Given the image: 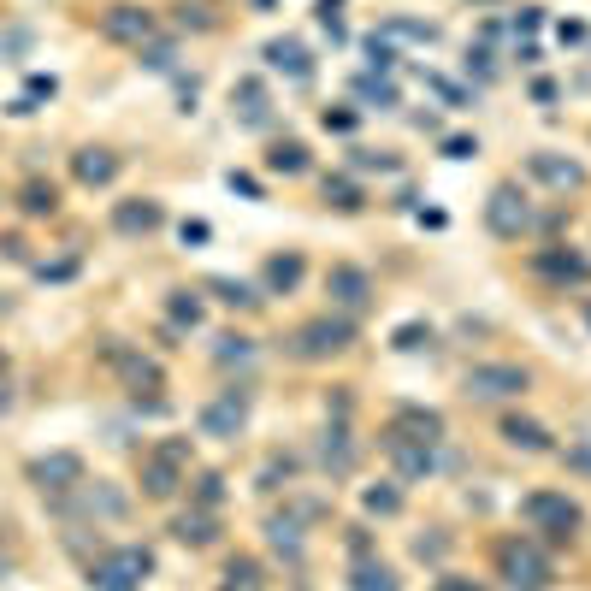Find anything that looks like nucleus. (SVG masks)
Instances as JSON below:
<instances>
[{"instance_id":"obj_1","label":"nucleus","mask_w":591,"mask_h":591,"mask_svg":"<svg viewBox=\"0 0 591 591\" xmlns=\"http://www.w3.org/2000/svg\"><path fill=\"white\" fill-rule=\"evenodd\" d=\"M461 391L473 402H509V396L526 391V367H515V361H479V367H467Z\"/></svg>"},{"instance_id":"obj_2","label":"nucleus","mask_w":591,"mask_h":591,"mask_svg":"<svg viewBox=\"0 0 591 591\" xmlns=\"http://www.w3.org/2000/svg\"><path fill=\"white\" fill-rule=\"evenodd\" d=\"M148 568H154V556L136 550V544H125V550H113V556H101V562L89 568V586L95 591H136L148 580Z\"/></svg>"},{"instance_id":"obj_3","label":"nucleus","mask_w":591,"mask_h":591,"mask_svg":"<svg viewBox=\"0 0 591 591\" xmlns=\"http://www.w3.org/2000/svg\"><path fill=\"white\" fill-rule=\"evenodd\" d=\"M355 343V326L349 320H308V326L296 331V349L308 355V361H326V355H343Z\"/></svg>"},{"instance_id":"obj_4","label":"nucleus","mask_w":591,"mask_h":591,"mask_svg":"<svg viewBox=\"0 0 591 591\" xmlns=\"http://www.w3.org/2000/svg\"><path fill=\"white\" fill-rule=\"evenodd\" d=\"M249 426V396L243 391H225L219 402L201 408V438H237Z\"/></svg>"},{"instance_id":"obj_5","label":"nucleus","mask_w":591,"mask_h":591,"mask_svg":"<svg viewBox=\"0 0 591 591\" xmlns=\"http://www.w3.org/2000/svg\"><path fill=\"white\" fill-rule=\"evenodd\" d=\"M485 219H491V231H497V237H521L526 225H532V207L521 201L515 184H497L491 201H485Z\"/></svg>"},{"instance_id":"obj_6","label":"nucleus","mask_w":591,"mask_h":591,"mask_svg":"<svg viewBox=\"0 0 591 591\" xmlns=\"http://www.w3.org/2000/svg\"><path fill=\"white\" fill-rule=\"evenodd\" d=\"M503 574H509V586L515 591H538L544 580H550V562L538 556V544H503Z\"/></svg>"},{"instance_id":"obj_7","label":"nucleus","mask_w":591,"mask_h":591,"mask_svg":"<svg viewBox=\"0 0 591 591\" xmlns=\"http://www.w3.org/2000/svg\"><path fill=\"white\" fill-rule=\"evenodd\" d=\"M30 479H36L48 497H66V491H77V485H83V461L71 456V450H54V456L30 461Z\"/></svg>"},{"instance_id":"obj_8","label":"nucleus","mask_w":591,"mask_h":591,"mask_svg":"<svg viewBox=\"0 0 591 591\" xmlns=\"http://www.w3.org/2000/svg\"><path fill=\"white\" fill-rule=\"evenodd\" d=\"M526 521L562 538L568 526H580V509H574L568 497H556V491H532V497H526Z\"/></svg>"},{"instance_id":"obj_9","label":"nucleus","mask_w":591,"mask_h":591,"mask_svg":"<svg viewBox=\"0 0 591 591\" xmlns=\"http://www.w3.org/2000/svg\"><path fill=\"white\" fill-rule=\"evenodd\" d=\"M526 166H532L538 184H550V190H562V196L586 184V166H580V160H562V154H532Z\"/></svg>"},{"instance_id":"obj_10","label":"nucleus","mask_w":591,"mask_h":591,"mask_svg":"<svg viewBox=\"0 0 591 591\" xmlns=\"http://www.w3.org/2000/svg\"><path fill=\"white\" fill-rule=\"evenodd\" d=\"M101 36H107V42H136V48H142V42L154 36V18H148L142 6H113V12L101 18Z\"/></svg>"},{"instance_id":"obj_11","label":"nucleus","mask_w":591,"mask_h":591,"mask_svg":"<svg viewBox=\"0 0 591 591\" xmlns=\"http://www.w3.org/2000/svg\"><path fill=\"white\" fill-rule=\"evenodd\" d=\"M326 290H331V302H337V308H367V302H373V284H367V272H361V266H331Z\"/></svg>"},{"instance_id":"obj_12","label":"nucleus","mask_w":591,"mask_h":591,"mask_svg":"<svg viewBox=\"0 0 591 591\" xmlns=\"http://www.w3.org/2000/svg\"><path fill=\"white\" fill-rule=\"evenodd\" d=\"M71 172H77V184L101 190V184H113V178H119V154H113V148H83V154L71 160Z\"/></svg>"},{"instance_id":"obj_13","label":"nucleus","mask_w":591,"mask_h":591,"mask_svg":"<svg viewBox=\"0 0 591 591\" xmlns=\"http://www.w3.org/2000/svg\"><path fill=\"white\" fill-rule=\"evenodd\" d=\"M391 438L438 444V438H444V414H432V408H402V414H396V432H391Z\"/></svg>"},{"instance_id":"obj_14","label":"nucleus","mask_w":591,"mask_h":591,"mask_svg":"<svg viewBox=\"0 0 591 591\" xmlns=\"http://www.w3.org/2000/svg\"><path fill=\"white\" fill-rule=\"evenodd\" d=\"M178 461H166V456H148L142 461V491L154 497V503H166V497H178Z\"/></svg>"},{"instance_id":"obj_15","label":"nucleus","mask_w":591,"mask_h":591,"mask_svg":"<svg viewBox=\"0 0 591 591\" xmlns=\"http://www.w3.org/2000/svg\"><path fill=\"white\" fill-rule=\"evenodd\" d=\"M503 438H509L515 450H526V456H544V450H550V432H544L538 420H521V414L503 420Z\"/></svg>"},{"instance_id":"obj_16","label":"nucleus","mask_w":591,"mask_h":591,"mask_svg":"<svg viewBox=\"0 0 591 591\" xmlns=\"http://www.w3.org/2000/svg\"><path fill=\"white\" fill-rule=\"evenodd\" d=\"M391 456H396V467H402V479H426V473H432V444L391 438Z\"/></svg>"},{"instance_id":"obj_17","label":"nucleus","mask_w":591,"mask_h":591,"mask_svg":"<svg viewBox=\"0 0 591 591\" xmlns=\"http://www.w3.org/2000/svg\"><path fill=\"white\" fill-rule=\"evenodd\" d=\"M113 225H119V231H125V237H136V231H142V237H148V231H154V225H160V201H125V207H119V213H113Z\"/></svg>"},{"instance_id":"obj_18","label":"nucleus","mask_w":591,"mask_h":591,"mask_svg":"<svg viewBox=\"0 0 591 591\" xmlns=\"http://www.w3.org/2000/svg\"><path fill=\"white\" fill-rule=\"evenodd\" d=\"M266 66L272 71H290V77H308V48L302 42H266Z\"/></svg>"},{"instance_id":"obj_19","label":"nucleus","mask_w":591,"mask_h":591,"mask_svg":"<svg viewBox=\"0 0 591 591\" xmlns=\"http://www.w3.org/2000/svg\"><path fill=\"white\" fill-rule=\"evenodd\" d=\"M266 544L296 562V556H302V526L290 521V515H272V521H266Z\"/></svg>"},{"instance_id":"obj_20","label":"nucleus","mask_w":591,"mask_h":591,"mask_svg":"<svg viewBox=\"0 0 591 591\" xmlns=\"http://www.w3.org/2000/svg\"><path fill=\"white\" fill-rule=\"evenodd\" d=\"M320 461H326L331 473H349V467H355V450H349V432H343V426H331V432H326Z\"/></svg>"},{"instance_id":"obj_21","label":"nucleus","mask_w":591,"mask_h":591,"mask_svg":"<svg viewBox=\"0 0 591 591\" xmlns=\"http://www.w3.org/2000/svg\"><path fill=\"white\" fill-rule=\"evenodd\" d=\"M172 538H178V544H213V515H178V521H172Z\"/></svg>"},{"instance_id":"obj_22","label":"nucleus","mask_w":591,"mask_h":591,"mask_svg":"<svg viewBox=\"0 0 591 591\" xmlns=\"http://www.w3.org/2000/svg\"><path fill=\"white\" fill-rule=\"evenodd\" d=\"M231 101H243L237 113H243V125H266V89L261 83H237V95Z\"/></svg>"},{"instance_id":"obj_23","label":"nucleus","mask_w":591,"mask_h":591,"mask_svg":"<svg viewBox=\"0 0 591 591\" xmlns=\"http://www.w3.org/2000/svg\"><path fill=\"white\" fill-rule=\"evenodd\" d=\"M355 591H396V574L385 562H355Z\"/></svg>"},{"instance_id":"obj_24","label":"nucleus","mask_w":591,"mask_h":591,"mask_svg":"<svg viewBox=\"0 0 591 591\" xmlns=\"http://www.w3.org/2000/svg\"><path fill=\"white\" fill-rule=\"evenodd\" d=\"M296 278H302V255H278V261L266 266V284L272 290H296Z\"/></svg>"},{"instance_id":"obj_25","label":"nucleus","mask_w":591,"mask_h":591,"mask_svg":"<svg viewBox=\"0 0 591 591\" xmlns=\"http://www.w3.org/2000/svg\"><path fill=\"white\" fill-rule=\"evenodd\" d=\"M361 503H367V515H396V509H402V491H396V485H367Z\"/></svg>"},{"instance_id":"obj_26","label":"nucleus","mask_w":591,"mask_h":591,"mask_svg":"<svg viewBox=\"0 0 591 591\" xmlns=\"http://www.w3.org/2000/svg\"><path fill=\"white\" fill-rule=\"evenodd\" d=\"M266 166H272V172H302V166H308V148H302V142H278V148L266 154Z\"/></svg>"},{"instance_id":"obj_27","label":"nucleus","mask_w":591,"mask_h":591,"mask_svg":"<svg viewBox=\"0 0 591 591\" xmlns=\"http://www.w3.org/2000/svg\"><path fill=\"white\" fill-rule=\"evenodd\" d=\"M385 36H396V42H438V24H414V18H391V24H385Z\"/></svg>"},{"instance_id":"obj_28","label":"nucleus","mask_w":591,"mask_h":591,"mask_svg":"<svg viewBox=\"0 0 591 591\" xmlns=\"http://www.w3.org/2000/svg\"><path fill=\"white\" fill-rule=\"evenodd\" d=\"M207 290H213L219 302H231V308H249V302H255V290L237 284V278H207Z\"/></svg>"},{"instance_id":"obj_29","label":"nucleus","mask_w":591,"mask_h":591,"mask_svg":"<svg viewBox=\"0 0 591 591\" xmlns=\"http://www.w3.org/2000/svg\"><path fill=\"white\" fill-rule=\"evenodd\" d=\"M213 355H219V361H225V367H231V361H237V367H243V361H255V343H249V337H237V331H225V337H219V349H213Z\"/></svg>"},{"instance_id":"obj_30","label":"nucleus","mask_w":591,"mask_h":591,"mask_svg":"<svg viewBox=\"0 0 591 591\" xmlns=\"http://www.w3.org/2000/svg\"><path fill=\"white\" fill-rule=\"evenodd\" d=\"M219 591H261V568H255V562H231Z\"/></svg>"},{"instance_id":"obj_31","label":"nucleus","mask_w":591,"mask_h":591,"mask_svg":"<svg viewBox=\"0 0 591 591\" xmlns=\"http://www.w3.org/2000/svg\"><path fill=\"white\" fill-rule=\"evenodd\" d=\"M326 201L331 207H343V213H355V207H361V190H355L349 178H326Z\"/></svg>"},{"instance_id":"obj_32","label":"nucleus","mask_w":591,"mask_h":591,"mask_svg":"<svg viewBox=\"0 0 591 591\" xmlns=\"http://www.w3.org/2000/svg\"><path fill=\"white\" fill-rule=\"evenodd\" d=\"M125 385H136V391H160V367H154V361H125Z\"/></svg>"},{"instance_id":"obj_33","label":"nucleus","mask_w":591,"mask_h":591,"mask_svg":"<svg viewBox=\"0 0 591 591\" xmlns=\"http://www.w3.org/2000/svg\"><path fill=\"white\" fill-rule=\"evenodd\" d=\"M89 515H107V521H113V515H125V497L107 491V485H95V491H89Z\"/></svg>"},{"instance_id":"obj_34","label":"nucleus","mask_w":591,"mask_h":591,"mask_svg":"<svg viewBox=\"0 0 591 591\" xmlns=\"http://www.w3.org/2000/svg\"><path fill=\"white\" fill-rule=\"evenodd\" d=\"M172 320H178V326H190V331H196V326H201V296H190V290H178V296H172Z\"/></svg>"},{"instance_id":"obj_35","label":"nucleus","mask_w":591,"mask_h":591,"mask_svg":"<svg viewBox=\"0 0 591 591\" xmlns=\"http://www.w3.org/2000/svg\"><path fill=\"white\" fill-rule=\"evenodd\" d=\"M538 266H544V272H556V278H586V272H591L580 255H544Z\"/></svg>"},{"instance_id":"obj_36","label":"nucleus","mask_w":591,"mask_h":591,"mask_svg":"<svg viewBox=\"0 0 591 591\" xmlns=\"http://www.w3.org/2000/svg\"><path fill=\"white\" fill-rule=\"evenodd\" d=\"M396 349H426L432 343V326H420V320H408V326H396V337H391Z\"/></svg>"},{"instance_id":"obj_37","label":"nucleus","mask_w":591,"mask_h":591,"mask_svg":"<svg viewBox=\"0 0 591 591\" xmlns=\"http://www.w3.org/2000/svg\"><path fill=\"white\" fill-rule=\"evenodd\" d=\"M54 190H48V184H30V190H24V213H54Z\"/></svg>"},{"instance_id":"obj_38","label":"nucleus","mask_w":591,"mask_h":591,"mask_svg":"<svg viewBox=\"0 0 591 591\" xmlns=\"http://www.w3.org/2000/svg\"><path fill=\"white\" fill-rule=\"evenodd\" d=\"M361 101H379V107H396V89H391V83H373V77H361Z\"/></svg>"},{"instance_id":"obj_39","label":"nucleus","mask_w":591,"mask_h":591,"mask_svg":"<svg viewBox=\"0 0 591 591\" xmlns=\"http://www.w3.org/2000/svg\"><path fill=\"white\" fill-rule=\"evenodd\" d=\"M142 66H148V71H172V66H178V48H166V42H160V48H148V60H142Z\"/></svg>"},{"instance_id":"obj_40","label":"nucleus","mask_w":591,"mask_h":591,"mask_svg":"<svg viewBox=\"0 0 591 591\" xmlns=\"http://www.w3.org/2000/svg\"><path fill=\"white\" fill-rule=\"evenodd\" d=\"M196 497L207 503V509H213V503L225 497V479H219V473H201V491H196Z\"/></svg>"},{"instance_id":"obj_41","label":"nucleus","mask_w":591,"mask_h":591,"mask_svg":"<svg viewBox=\"0 0 591 591\" xmlns=\"http://www.w3.org/2000/svg\"><path fill=\"white\" fill-rule=\"evenodd\" d=\"M444 154H450V160H467V154H479V142H467V136H450V142H444Z\"/></svg>"},{"instance_id":"obj_42","label":"nucleus","mask_w":591,"mask_h":591,"mask_svg":"<svg viewBox=\"0 0 591 591\" xmlns=\"http://www.w3.org/2000/svg\"><path fill=\"white\" fill-rule=\"evenodd\" d=\"M225 184H231V190H237V196H261V184H255V178H249V172H231V178H225Z\"/></svg>"},{"instance_id":"obj_43","label":"nucleus","mask_w":591,"mask_h":591,"mask_svg":"<svg viewBox=\"0 0 591 591\" xmlns=\"http://www.w3.org/2000/svg\"><path fill=\"white\" fill-rule=\"evenodd\" d=\"M538 24H544V12H538V6H521V12H515V30H538Z\"/></svg>"},{"instance_id":"obj_44","label":"nucleus","mask_w":591,"mask_h":591,"mask_svg":"<svg viewBox=\"0 0 591 591\" xmlns=\"http://www.w3.org/2000/svg\"><path fill=\"white\" fill-rule=\"evenodd\" d=\"M178 237H184V243H207V237H213V231H207V225H201V219H184V231H178Z\"/></svg>"},{"instance_id":"obj_45","label":"nucleus","mask_w":591,"mask_h":591,"mask_svg":"<svg viewBox=\"0 0 591 591\" xmlns=\"http://www.w3.org/2000/svg\"><path fill=\"white\" fill-rule=\"evenodd\" d=\"M568 467H580V473H591V444H574V450H568Z\"/></svg>"},{"instance_id":"obj_46","label":"nucleus","mask_w":591,"mask_h":591,"mask_svg":"<svg viewBox=\"0 0 591 591\" xmlns=\"http://www.w3.org/2000/svg\"><path fill=\"white\" fill-rule=\"evenodd\" d=\"M414 556H420V562H426V556H444V538H420V544H414Z\"/></svg>"},{"instance_id":"obj_47","label":"nucleus","mask_w":591,"mask_h":591,"mask_svg":"<svg viewBox=\"0 0 591 591\" xmlns=\"http://www.w3.org/2000/svg\"><path fill=\"white\" fill-rule=\"evenodd\" d=\"M438 591H479V586H467L461 574H444V580H438Z\"/></svg>"},{"instance_id":"obj_48","label":"nucleus","mask_w":591,"mask_h":591,"mask_svg":"<svg viewBox=\"0 0 591 591\" xmlns=\"http://www.w3.org/2000/svg\"><path fill=\"white\" fill-rule=\"evenodd\" d=\"M6 402H12V391H6V373H0V408H6Z\"/></svg>"},{"instance_id":"obj_49","label":"nucleus","mask_w":591,"mask_h":591,"mask_svg":"<svg viewBox=\"0 0 591 591\" xmlns=\"http://www.w3.org/2000/svg\"><path fill=\"white\" fill-rule=\"evenodd\" d=\"M0 373H6V355H0Z\"/></svg>"},{"instance_id":"obj_50","label":"nucleus","mask_w":591,"mask_h":591,"mask_svg":"<svg viewBox=\"0 0 591 591\" xmlns=\"http://www.w3.org/2000/svg\"><path fill=\"white\" fill-rule=\"evenodd\" d=\"M473 6H491V0H473Z\"/></svg>"},{"instance_id":"obj_51","label":"nucleus","mask_w":591,"mask_h":591,"mask_svg":"<svg viewBox=\"0 0 591 591\" xmlns=\"http://www.w3.org/2000/svg\"><path fill=\"white\" fill-rule=\"evenodd\" d=\"M586 326H591V308H586Z\"/></svg>"},{"instance_id":"obj_52","label":"nucleus","mask_w":591,"mask_h":591,"mask_svg":"<svg viewBox=\"0 0 591 591\" xmlns=\"http://www.w3.org/2000/svg\"><path fill=\"white\" fill-rule=\"evenodd\" d=\"M0 574H6V562H0Z\"/></svg>"},{"instance_id":"obj_53","label":"nucleus","mask_w":591,"mask_h":591,"mask_svg":"<svg viewBox=\"0 0 591 591\" xmlns=\"http://www.w3.org/2000/svg\"><path fill=\"white\" fill-rule=\"evenodd\" d=\"M296 591H302V586H296Z\"/></svg>"}]
</instances>
